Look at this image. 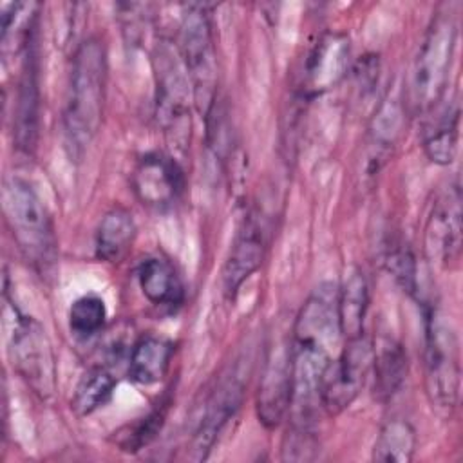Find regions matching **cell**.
Returning <instances> with one entry per match:
<instances>
[{
	"mask_svg": "<svg viewBox=\"0 0 463 463\" xmlns=\"http://www.w3.org/2000/svg\"><path fill=\"white\" fill-rule=\"evenodd\" d=\"M107 92V52L98 38H87L72 56L63 107L65 141L80 159L101 128Z\"/></svg>",
	"mask_w": 463,
	"mask_h": 463,
	"instance_id": "6da1fadb",
	"label": "cell"
},
{
	"mask_svg": "<svg viewBox=\"0 0 463 463\" xmlns=\"http://www.w3.org/2000/svg\"><path fill=\"white\" fill-rule=\"evenodd\" d=\"M458 24L450 7L438 11L418 47L411 80L409 105L414 114L430 112L445 96L454 60Z\"/></svg>",
	"mask_w": 463,
	"mask_h": 463,
	"instance_id": "7a4b0ae2",
	"label": "cell"
},
{
	"mask_svg": "<svg viewBox=\"0 0 463 463\" xmlns=\"http://www.w3.org/2000/svg\"><path fill=\"white\" fill-rule=\"evenodd\" d=\"M2 201L7 226L24 259L38 273L51 271L58 242L52 221L36 190L25 179L11 177L4 184Z\"/></svg>",
	"mask_w": 463,
	"mask_h": 463,
	"instance_id": "3957f363",
	"label": "cell"
},
{
	"mask_svg": "<svg viewBox=\"0 0 463 463\" xmlns=\"http://www.w3.org/2000/svg\"><path fill=\"white\" fill-rule=\"evenodd\" d=\"M423 329L427 398L439 416H450L458 407L461 387L458 336L450 322L434 306L423 309Z\"/></svg>",
	"mask_w": 463,
	"mask_h": 463,
	"instance_id": "277c9868",
	"label": "cell"
},
{
	"mask_svg": "<svg viewBox=\"0 0 463 463\" xmlns=\"http://www.w3.org/2000/svg\"><path fill=\"white\" fill-rule=\"evenodd\" d=\"M177 51L186 67L194 103L204 118L215 105L217 94V60L210 13L204 5H188L179 25Z\"/></svg>",
	"mask_w": 463,
	"mask_h": 463,
	"instance_id": "5b68a950",
	"label": "cell"
},
{
	"mask_svg": "<svg viewBox=\"0 0 463 463\" xmlns=\"http://www.w3.org/2000/svg\"><path fill=\"white\" fill-rule=\"evenodd\" d=\"M156 80L157 101L156 114L165 134L172 139L175 148L184 150L190 136V101L192 83L177 47L172 49L166 42L156 47Z\"/></svg>",
	"mask_w": 463,
	"mask_h": 463,
	"instance_id": "8992f818",
	"label": "cell"
},
{
	"mask_svg": "<svg viewBox=\"0 0 463 463\" xmlns=\"http://www.w3.org/2000/svg\"><path fill=\"white\" fill-rule=\"evenodd\" d=\"M9 354L14 371L42 400H51L56 391V360L45 329L20 309H13Z\"/></svg>",
	"mask_w": 463,
	"mask_h": 463,
	"instance_id": "52a82bcc",
	"label": "cell"
},
{
	"mask_svg": "<svg viewBox=\"0 0 463 463\" xmlns=\"http://www.w3.org/2000/svg\"><path fill=\"white\" fill-rule=\"evenodd\" d=\"M373 365V340L362 335L353 340H344V347L333 358L320 392V407L329 416L344 412L364 389Z\"/></svg>",
	"mask_w": 463,
	"mask_h": 463,
	"instance_id": "ba28073f",
	"label": "cell"
},
{
	"mask_svg": "<svg viewBox=\"0 0 463 463\" xmlns=\"http://www.w3.org/2000/svg\"><path fill=\"white\" fill-rule=\"evenodd\" d=\"M246 382H248V369L244 365V358H239L221 376L217 387L213 389V392L206 402L204 414L201 416V421L190 441V450H188L190 459L201 461L208 458L210 450L213 449L215 441L221 438L228 421L237 414L244 398Z\"/></svg>",
	"mask_w": 463,
	"mask_h": 463,
	"instance_id": "9c48e42d",
	"label": "cell"
},
{
	"mask_svg": "<svg viewBox=\"0 0 463 463\" xmlns=\"http://www.w3.org/2000/svg\"><path fill=\"white\" fill-rule=\"evenodd\" d=\"M291 405V338L275 340L264 358L257 391V416L266 429H277Z\"/></svg>",
	"mask_w": 463,
	"mask_h": 463,
	"instance_id": "30bf717a",
	"label": "cell"
},
{
	"mask_svg": "<svg viewBox=\"0 0 463 463\" xmlns=\"http://www.w3.org/2000/svg\"><path fill=\"white\" fill-rule=\"evenodd\" d=\"M132 190L148 208L163 210L172 206L184 188V174L174 156L148 152L139 157L132 172Z\"/></svg>",
	"mask_w": 463,
	"mask_h": 463,
	"instance_id": "8fae6325",
	"label": "cell"
},
{
	"mask_svg": "<svg viewBox=\"0 0 463 463\" xmlns=\"http://www.w3.org/2000/svg\"><path fill=\"white\" fill-rule=\"evenodd\" d=\"M461 251V188L459 181L449 184L438 201L427 224V253L430 260L450 266Z\"/></svg>",
	"mask_w": 463,
	"mask_h": 463,
	"instance_id": "7c38bea8",
	"label": "cell"
},
{
	"mask_svg": "<svg viewBox=\"0 0 463 463\" xmlns=\"http://www.w3.org/2000/svg\"><path fill=\"white\" fill-rule=\"evenodd\" d=\"M349 56L351 45L345 34H322L306 60L304 94L313 98L336 87L349 69Z\"/></svg>",
	"mask_w": 463,
	"mask_h": 463,
	"instance_id": "4fadbf2b",
	"label": "cell"
},
{
	"mask_svg": "<svg viewBox=\"0 0 463 463\" xmlns=\"http://www.w3.org/2000/svg\"><path fill=\"white\" fill-rule=\"evenodd\" d=\"M266 250L264 228L255 213L244 217L237 230L230 255L222 268V291L233 300L244 280H248L262 264Z\"/></svg>",
	"mask_w": 463,
	"mask_h": 463,
	"instance_id": "5bb4252c",
	"label": "cell"
},
{
	"mask_svg": "<svg viewBox=\"0 0 463 463\" xmlns=\"http://www.w3.org/2000/svg\"><path fill=\"white\" fill-rule=\"evenodd\" d=\"M24 67L18 83L16 110L13 119L16 146L24 152H31L38 137V109H40V90H38V67L33 51V40L24 51Z\"/></svg>",
	"mask_w": 463,
	"mask_h": 463,
	"instance_id": "9a60e30c",
	"label": "cell"
},
{
	"mask_svg": "<svg viewBox=\"0 0 463 463\" xmlns=\"http://www.w3.org/2000/svg\"><path fill=\"white\" fill-rule=\"evenodd\" d=\"M136 232V221L127 208H110L98 222L94 233L96 259L109 264L121 262L132 250Z\"/></svg>",
	"mask_w": 463,
	"mask_h": 463,
	"instance_id": "2e32d148",
	"label": "cell"
},
{
	"mask_svg": "<svg viewBox=\"0 0 463 463\" xmlns=\"http://www.w3.org/2000/svg\"><path fill=\"white\" fill-rule=\"evenodd\" d=\"M137 282L143 295L159 307L175 309L184 302V286L170 260L146 257L137 268Z\"/></svg>",
	"mask_w": 463,
	"mask_h": 463,
	"instance_id": "e0dca14e",
	"label": "cell"
},
{
	"mask_svg": "<svg viewBox=\"0 0 463 463\" xmlns=\"http://www.w3.org/2000/svg\"><path fill=\"white\" fill-rule=\"evenodd\" d=\"M174 349V342L165 336L143 335L132 345L128 378L139 385H154L161 382L170 367Z\"/></svg>",
	"mask_w": 463,
	"mask_h": 463,
	"instance_id": "ac0fdd59",
	"label": "cell"
},
{
	"mask_svg": "<svg viewBox=\"0 0 463 463\" xmlns=\"http://www.w3.org/2000/svg\"><path fill=\"white\" fill-rule=\"evenodd\" d=\"M374 374V396L380 402L391 400L400 392L407 378V354L400 342L391 336H382L373 344V365Z\"/></svg>",
	"mask_w": 463,
	"mask_h": 463,
	"instance_id": "d6986e66",
	"label": "cell"
},
{
	"mask_svg": "<svg viewBox=\"0 0 463 463\" xmlns=\"http://www.w3.org/2000/svg\"><path fill=\"white\" fill-rule=\"evenodd\" d=\"M369 307V289L364 273L353 271L342 289H338V327L344 340L365 335L364 322Z\"/></svg>",
	"mask_w": 463,
	"mask_h": 463,
	"instance_id": "ffe728a7",
	"label": "cell"
},
{
	"mask_svg": "<svg viewBox=\"0 0 463 463\" xmlns=\"http://www.w3.org/2000/svg\"><path fill=\"white\" fill-rule=\"evenodd\" d=\"M459 134V105L458 101L447 103L434 121H430L423 134V150L436 165H450L458 150Z\"/></svg>",
	"mask_w": 463,
	"mask_h": 463,
	"instance_id": "44dd1931",
	"label": "cell"
},
{
	"mask_svg": "<svg viewBox=\"0 0 463 463\" xmlns=\"http://www.w3.org/2000/svg\"><path fill=\"white\" fill-rule=\"evenodd\" d=\"M416 430L402 418L389 420L373 447V459L380 463H409L416 452Z\"/></svg>",
	"mask_w": 463,
	"mask_h": 463,
	"instance_id": "7402d4cb",
	"label": "cell"
},
{
	"mask_svg": "<svg viewBox=\"0 0 463 463\" xmlns=\"http://www.w3.org/2000/svg\"><path fill=\"white\" fill-rule=\"evenodd\" d=\"M118 380L114 374L103 367L96 365L90 367L78 382L72 400H71V409L78 416H89L99 407L107 405L114 394Z\"/></svg>",
	"mask_w": 463,
	"mask_h": 463,
	"instance_id": "603a6c76",
	"label": "cell"
},
{
	"mask_svg": "<svg viewBox=\"0 0 463 463\" xmlns=\"http://www.w3.org/2000/svg\"><path fill=\"white\" fill-rule=\"evenodd\" d=\"M107 322V306L101 297L89 293L78 297L69 307V329L76 338L87 340L98 335Z\"/></svg>",
	"mask_w": 463,
	"mask_h": 463,
	"instance_id": "cb8c5ba5",
	"label": "cell"
},
{
	"mask_svg": "<svg viewBox=\"0 0 463 463\" xmlns=\"http://www.w3.org/2000/svg\"><path fill=\"white\" fill-rule=\"evenodd\" d=\"M403 121V110L396 99H385L374 114L371 123V137L376 152L387 150L394 145Z\"/></svg>",
	"mask_w": 463,
	"mask_h": 463,
	"instance_id": "d4e9b609",
	"label": "cell"
},
{
	"mask_svg": "<svg viewBox=\"0 0 463 463\" xmlns=\"http://www.w3.org/2000/svg\"><path fill=\"white\" fill-rule=\"evenodd\" d=\"M387 271L394 277V280L411 295L418 291V271L416 259L411 248L403 242H392L385 253Z\"/></svg>",
	"mask_w": 463,
	"mask_h": 463,
	"instance_id": "484cf974",
	"label": "cell"
},
{
	"mask_svg": "<svg viewBox=\"0 0 463 463\" xmlns=\"http://www.w3.org/2000/svg\"><path fill=\"white\" fill-rule=\"evenodd\" d=\"M163 423H165V409L161 405L159 409L152 411L150 414H146L145 418H141L139 421L130 425L127 429V432L119 434L118 445L121 447V450L137 452L143 447H146L157 436Z\"/></svg>",
	"mask_w": 463,
	"mask_h": 463,
	"instance_id": "4316f807",
	"label": "cell"
}]
</instances>
